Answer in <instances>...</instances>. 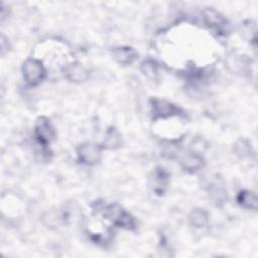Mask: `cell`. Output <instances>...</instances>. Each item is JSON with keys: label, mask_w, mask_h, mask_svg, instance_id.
<instances>
[{"label": "cell", "mask_w": 258, "mask_h": 258, "mask_svg": "<svg viewBox=\"0 0 258 258\" xmlns=\"http://www.w3.org/2000/svg\"><path fill=\"white\" fill-rule=\"evenodd\" d=\"M104 216L117 227L127 230H133L135 228L134 218L117 204H111L105 207Z\"/></svg>", "instance_id": "6da1fadb"}, {"label": "cell", "mask_w": 258, "mask_h": 258, "mask_svg": "<svg viewBox=\"0 0 258 258\" xmlns=\"http://www.w3.org/2000/svg\"><path fill=\"white\" fill-rule=\"evenodd\" d=\"M22 75L30 86L38 85L45 76V69L41 61L33 58L25 60L22 64Z\"/></svg>", "instance_id": "7a4b0ae2"}, {"label": "cell", "mask_w": 258, "mask_h": 258, "mask_svg": "<svg viewBox=\"0 0 258 258\" xmlns=\"http://www.w3.org/2000/svg\"><path fill=\"white\" fill-rule=\"evenodd\" d=\"M77 154L79 160L87 165H94L98 163L102 156L100 146L91 142L82 143L77 149Z\"/></svg>", "instance_id": "3957f363"}, {"label": "cell", "mask_w": 258, "mask_h": 258, "mask_svg": "<svg viewBox=\"0 0 258 258\" xmlns=\"http://www.w3.org/2000/svg\"><path fill=\"white\" fill-rule=\"evenodd\" d=\"M151 104L152 115L154 119H165L181 114V110L168 101L161 99H153L151 101Z\"/></svg>", "instance_id": "277c9868"}, {"label": "cell", "mask_w": 258, "mask_h": 258, "mask_svg": "<svg viewBox=\"0 0 258 258\" xmlns=\"http://www.w3.org/2000/svg\"><path fill=\"white\" fill-rule=\"evenodd\" d=\"M35 137L39 144L42 146H47L54 138V129L51 126L49 120L45 117H40L37 119L34 129Z\"/></svg>", "instance_id": "5b68a950"}, {"label": "cell", "mask_w": 258, "mask_h": 258, "mask_svg": "<svg viewBox=\"0 0 258 258\" xmlns=\"http://www.w3.org/2000/svg\"><path fill=\"white\" fill-rule=\"evenodd\" d=\"M204 22L218 33H226L229 29L228 21L216 10L207 8L203 11Z\"/></svg>", "instance_id": "8992f818"}, {"label": "cell", "mask_w": 258, "mask_h": 258, "mask_svg": "<svg viewBox=\"0 0 258 258\" xmlns=\"http://www.w3.org/2000/svg\"><path fill=\"white\" fill-rule=\"evenodd\" d=\"M63 74L69 81L74 83H82L86 81L89 77L88 70L82 64L76 62L68 64L63 69Z\"/></svg>", "instance_id": "52a82bcc"}, {"label": "cell", "mask_w": 258, "mask_h": 258, "mask_svg": "<svg viewBox=\"0 0 258 258\" xmlns=\"http://www.w3.org/2000/svg\"><path fill=\"white\" fill-rule=\"evenodd\" d=\"M113 56L122 64H130L136 59L137 53L132 47L119 46L113 49Z\"/></svg>", "instance_id": "ba28073f"}, {"label": "cell", "mask_w": 258, "mask_h": 258, "mask_svg": "<svg viewBox=\"0 0 258 258\" xmlns=\"http://www.w3.org/2000/svg\"><path fill=\"white\" fill-rule=\"evenodd\" d=\"M181 166L189 172H195L203 166V158L196 153H185L180 158Z\"/></svg>", "instance_id": "9c48e42d"}, {"label": "cell", "mask_w": 258, "mask_h": 258, "mask_svg": "<svg viewBox=\"0 0 258 258\" xmlns=\"http://www.w3.org/2000/svg\"><path fill=\"white\" fill-rule=\"evenodd\" d=\"M237 201L240 206L250 210H256L257 208V196L250 190H242L238 194Z\"/></svg>", "instance_id": "30bf717a"}, {"label": "cell", "mask_w": 258, "mask_h": 258, "mask_svg": "<svg viewBox=\"0 0 258 258\" xmlns=\"http://www.w3.org/2000/svg\"><path fill=\"white\" fill-rule=\"evenodd\" d=\"M121 143V136L117 129L111 127L106 131L104 140H103V146L108 149H116L120 146Z\"/></svg>", "instance_id": "8fae6325"}, {"label": "cell", "mask_w": 258, "mask_h": 258, "mask_svg": "<svg viewBox=\"0 0 258 258\" xmlns=\"http://www.w3.org/2000/svg\"><path fill=\"white\" fill-rule=\"evenodd\" d=\"M167 181L168 175L162 168L155 170L153 174V190L158 195L162 194L167 186Z\"/></svg>", "instance_id": "7c38bea8"}, {"label": "cell", "mask_w": 258, "mask_h": 258, "mask_svg": "<svg viewBox=\"0 0 258 258\" xmlns=\"http://www.w3.org/2000/svg\"><path fill=\"white\" fill-rule=\"evenodd\" d=\"M188 220L195 228H204L208 224V214L203 209H196L189 214Z\"/></svg>", "instance_id": "4fadbf2b"}, {"label": "cell", "mask_w": 258, "mask_h": 258, "mask_svg": "<svg viewBox=\"0 0 258 258\" xmlns=\"http://www.w3.org/2000/svg\"><path fill=\"white\" fill-rule=\"evenodd\" d=\"M236 151L241 154L242 156H248L249 152L251 151V146L244 140H240L236 144Z\"/></svg>", "instance_id": "5bb4252c"}, {"label": "cell", "mask_w": 258, "mask_h": 258, "mask_svg": "<svg viewBox=\"0 0 258 258\" xmlns=\"http://www.w3.org/2000/svg\"><path fill=\"white\" fill-rule=\"evenodd\" d=\"M142 71L145 75L153 77L156 74V66L152 60H147L142 63Z\"/></svg>", "instance_id": "9a60e30c"}]
</instances>
